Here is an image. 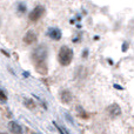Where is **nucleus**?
Segmentation results:
<instances>
[{
	"mask_svg": "<svg viewBox=\"0 0 134 134\" xmlns=\"http://www.w3.org/2000/svg\"><path fill=\"white\" fill-rule=\"evenodd\" d=\"M46 58H47V48L45 46H39L33 51L32 59L34 61V66L37 71L40 74L47 73V65H46Z\"/></svg>",
	"mask_w": 134,
	"mask_h": 134,
	"instance_id": "f257e3e1",
	"label": "nucleus"
},
{
	"mask_svg": "<svg viewBox=\"0 0 134 134\" xmlns=\"http://www.w3.org/2000/svg\"><path fill=\"white\" fill-rule=\"evenodd\" d=\"M58 59L63 66H68L73 60V51L68 46H63L59 49Z\"/></svg>",
	"mask_w": 134,
	"mask_h": 134,
	"instance_id": "f03ea898",
	"label": "nucleus"
},
{
	"mask_svg": "<svg viewBox=\"0 0 134 134\" xmlns=\"http://www.w3.org/2000/svg\"><path fill=\"white\" fill-rule=\"evenodd\" d=\"M45 14V7L41 6V5H39V6L34 7V8L32 9V12L30 13V15H28V19H30L31 21H33V23H35V21H38L39 19H41V16Z\"/></svg>",
	"mask_w": 134,
	"mask_h": 134,
	"instance_id": "7ed1b4c3",
	"label": "nucleus"
},
{
	"mask_svg": "<svg viewBox=\"0 0 134 134\" xmlns=\"http://www.w3.org/2000/svg\"><path fill=\"white\" fill-rule=\"evenodd\" d=\"M47 35H48V38H51L52 40H60L61 39V31L59 30V28L57 27H51L48 28V31H47Z\"/></svg>",
	"mask_w": 134,
	"mask_h": 134,
	"instance_id": "20e7f679",
	"label": "nucleus"
},
{
	"mask_svg": "<svg viewBox=\"0 0 134 134\" xmlns=\"http://www.w3.org/2000/svg\"><path fill=\"white\" fill-rule=\"evenodd\" d=\"M8 130L12 134H23L24 130L18 122L15 121H9L8 122Z\"/></svg>",
	"mask_w": 134,
	"mask_h": 134,
	"instance_id": "39448f33",
	"label": "nucleus"
},
{
	"mask_svg": "<svg viewBox=\"0 0 134 134\" xmlns=\"http://www.w3.org/2000/svg\"><path fill=\"white\" fill-rule=\"evenodd\" d=\"M107 112H108V114L112 116V118H116V116H119L121 114L120 107H119L116 104H113V105L107 107Z\"/></svg>",
	"mask_w": 134,
	"mask_h": 134,
	"instance_id": "423d86ee",
	"label": "nucleus"
},
{
	"mask_svg": "<svg viewBox=\"0 0 134 134\" xmlns=\"http://www.w3.org/2000/svg\"><path fill=\"white\" fill-rule=\"evenodd\" d=\"M35 41H37V34H35V32L34 31H28L25 34V37H24V42L27 45H31Z\"/></svg>",
	"mask_w": 134,
	"mask_h": 134,
	"instance_id": "0eeeda50",
	"label": "nucleus"
},
{
	"mask_svg": "<svg viewBox=\"0 0 134 134\" xmlns=\"http://www.w3.org/2000/svg\"><path fill=\"white\" fill-rule=\"evenodd\" d=\"M72 98H73L72 97V93L67 90L63 91V92L60 93V100H61V102H64V104H69Z\"/></svg>",
	"mask_w": 134,
	"mask_h": 134,
	"instance_id": "6e6552de",
	"label": "nucleus"
},
{
	"mask_svg": "<svg viewBox=\"0 0 134 134\" xmlns=\"http://www.w3.org/2000/svg\"><path fill=\"white\" fill-rule=\"evenodd\" d=\"M24 105H25L28 109L35 108V102H34V100H32V99H25L24 100Z\"/></svg>",
	"mask_w": 134,
	"mask_h": 134,
	"instance_id": "1a4fd4ad",
	"label": "nucleus"
},
{
	"mask_svg": "<svg viewBox=\"0 0 134 134\" xmlns=\"http://www.w3.org/2000/svg\"><path fill=\"white\" fill-rule=\"evenodd\" d=\"M26 9H27L26 5L24 4V2H19V4H18V12H19V13H25Z\"/></svg>",
	"mask_w": 134,
	"mask_h": 134,
	"instance_id": "9d476101",
	"label": "nucleus"
},
{
	"mask_svg": "<svg viewBox=\"0 0 134 134\" xmlns=\"http://www.w3.org/2000/svg\"><path fill=\"white\" fill-rule=\"evenodd\" d=\"M0 100H1L2 102L7 101V97H6V94L4 93V91H0Z\"/></svg>",
	"mask_w": 134,
	"mask_h": 134,
	"instance_id": "9b49d317",
	"label": "nucleus"
},
{
	"mask_svg": "<svg viewBox=\"0 0 134 134\" xmlns=\"http://www.w3.org/2000/svg\"><path fill=\"white\" fill-rule=\"evenodd\" d=\"M54 126H55V127H57V130H58V131H59V133H60V134H65V133H64V131H63V130H61V128H60V127H59V126H58V125H57V124H55V122H54Z\"/></svg>",
	"mask_w": 134,
	"mask_h": 134,
	"instance_id": "f8f14e48",
	"label": "nucleus"
},
{
	"mask_svg": "<svg viewBox=\"0 0 134 134\" xmlns=\"http://www.w3.org/2000/svg\"><path fill=\"white\" fill-rule=\"evenodd\" d=\"M114 87H115V88H120V90H122V87H121V86H118V85H114Z\"/></svg>",
	"mask_w": 134,
	"mask_h": 134,
	"instance_id": "ddd939ff",
	"label": "nucleus"
},
{
	"mask_svg": "<svg viewBox=\"0 0 134 134\" xmlns=\"http://www.w3.org/2000/svg\"><path fill=\"white\" fill-rule=\"evenodd\" d=\"M0 134H6V133H0Z\"/></svg>",
	"mask_w": 134,
	"mask_h": 134,
	"instance_id": "4468645a",
	"label": "nucleus"
}]
</instances>
